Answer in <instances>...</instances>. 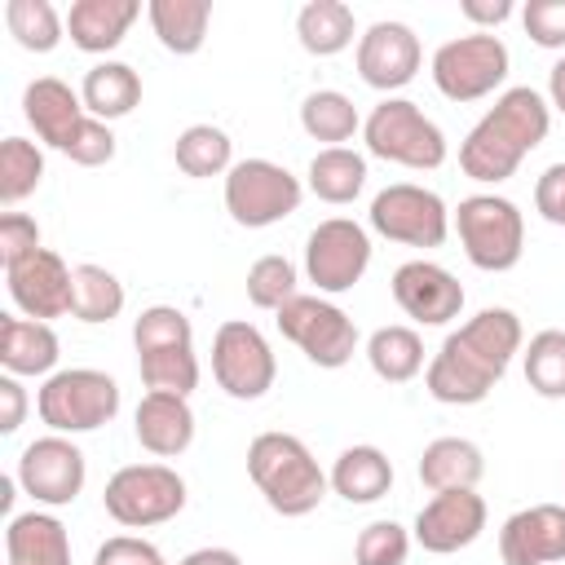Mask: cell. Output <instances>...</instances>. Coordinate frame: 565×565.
<instances>
[{
  "label": "cell",
  "instance_id": "cell-1",
  "mask_svg": "<svg viewBox=\"0 0 565 565\" xmlns=\"http://www.w3.org/2000/svg\"><path fill=\"white\" fill-rule=\"evenodd\" d=\"M521 349H525L521 318L503 305H490L441 340V349L424 366V388L441 406H477L494 393V384L508 375Z\"/></svg>",
  "mask_w": 565,
  "mask_h": 565
},
{
  "label": "cell",
  "instance_id": "cell-2",
  "mask_svg": "<svg viewBox=\"0 0 565 565\" xmlns=\"http://www.w3.org/2000/svg\"><path fill=\"white\" fill-rule=\"evenodd\" d=\"M547 128H552V102H543V93H534L530 84L503 88L459 146L463 177L481 185L508 181L521 168V159L547 141Z\"/></svg>",
  "mask_w": 565,
  "mask_h": 565
},
{
  "label": "cell",
  "instance_id": "cell-3",
  "mask_svg": "<svg viewBox=\"0 0 565 565\" xmlns=\"http://www.w3.org/2000/svg\"><path fill=\"white\" fill-rule=\"evenodd\" d=\"M247 477H252V486L265 494V503L278 516H309L331 490V481L318 468L313 450L296 433H274V428L252 437Z\"/></svg>",
  "mask_w": 565,
  "mask_h": 565
},
{
  "label": "cell",
  "instance_id": "cell-4",
  "mask_svg": "<svg viewBox=\"0 0 565 565\" xmlns=\"http://www.w3.org/2000/svg\"><path fill=\"white\" fill-rule=\"evenodd\" d=\"M137 344V371L146 393H177L190 397L199 388V353H194V327L177 305H150L132 322Z\"/></svg>",
  "mask_w": 565,
  "mask_h": 565
},
{
  "label": "cell",
  "instance_id": "cell-5",
  "mask_svg": "<svg viewBox=\"0 0 565 565\" xmlns=\"http://www.w3.org/2000/svg\"><path fill=\"white\" fill-rule=\"evenodd\" d=\"M362 141H366V154L415 168V172H433L446 163V132L411 97H384L362 119Z\"/></svg>",
  "mask_w": 565,
  "mask_h": 565
},
{
  "label": "cell",
  "instance_id": "cell-6",
  "mask_svg": "<svg viewBox=\"0 0 565 565\" xmlns=\"http://www.w3.org/2000/svg\"><path fill=\"white\" fill-rule=\"evenodd\" d=\"M455 234L463 256L486 274L516 269L525 252V216L503 194H468L455 207Z\"/></svg>",
  "mask_w": 565,
  "mask_h": 565
},
{
  "label": "cell",
  "instance_id": "cell-7",
  "mask_svg": "<svg viewBox=\"0 0 565 565\" xmlns=\"http://www.w3.org/2000/svg\"><path fill=\"white\" fill-rule=\"evenodd\" d=\"M35 411H40V419H44L53 433H62V437L93 433V428H102V424H110V419L119 415V384H115L106 371L66 366V371H53V375L40 384Z\"/></svg>",
  "mask_w": 565,
  "mask_h": 565
},
{
  "label": "cell",
  "instance_id": "cell-8",
  "mask_svg": "<svg viewBox=\"0 0 565 565\" xmlns=\"http://www.w3.org/2000/svg\"><path fill=\"white\" fill-rule=\"evenodd\" d=\"M102 508L128 530L163 525L185 508V477L168 463H128L106 481Z\"/></svg>",
  "mask_w": 565,
  "mask_h": 565
},
{
  "label": "cell",
  "instance_id": "cell-9",
  "mask_svg": "<svg viewBox=\"0 0 565 565\" xmlns=\"http://www.w3.org/2000/svg\"><path fill=\"white\" fill-rule=\"evenodd\" d=\"M508 71H512L508 44L494 31L455 35V40H446L433 53V84L450 102H481V97H490L494 88H503Z\"/></svg>",
  "mask_w": 565,
  "mask_h": 565
},
{
  "label": "cell",
  "instance_id": "cell-10",
  "mask_svg": "<svg viewBox=\"0 0 565 565\" xmlns=\"http://www.w3.org/2000/svg\"><path fill=\"white\" fill-rule=\"evenodd\" d=\"M305 199L300 177H291L274 159H238L225 172V212L243 230H265L287 221Z\"/></svg>",
  "mask_w": 565,
  "mask_h": 565
},
{
  "label": "cell",
  "instance_id": "cell-11",
  "mask_svg": "<svg viewBox=\"0 0 565 565\" xmlns=\"http://www.w3.org/2000/svg\"><path fill=\"white\" fill-rule=\"evenodd\" d=\"M371 230L402 247H441L450 234V207L437 190L415 181H393L371 199Z\"/></svg>",
  "mask_w": 565,
  "mask_h": 565
},
{
  "label": "cell",
  "instance_id": "cell-12",
  "mask_svg": "<svg viewBox=\"0 0 565 565\" xmlns=\"http://www.w3.org/2000/svg\"><path fill=\"white\" fill-rule=\"evenodd\" d=\"M278 331L282 340H291L313 366L322 371H340L353 349H358V327L353 318L327 300V296H296L278 309Z\"/></svg>",
  "mask_w": 565,
  "mask_h": 565
},
{
  "label": "cell",
  "instance_id": "cell-13",
  "mask_svg": "<svg viewBox=\"0 0 565 565\" xmlns=\"http://www.w3.org/2000/svg\"><path fill=\"white\" fill-rule=\"evenodd\" d=\"M212 375L234 402L265 397L278 380V362H274V349L260 335V327H252L247 318L221 322L212 335Z\"/></svg>",
  "mask_w": 565,
  "mask_h": 565
},
{
  "label": "cell",
  "instance_id": "cell-14",
  "mask_svg": "<svg viewBox=\"0 0 565 565\" xmlns=\"http://www.w3.org/2000/svg\"><path fill=\"white\" fill-rule=\"evenodd\" d=\"M371 269V234L349 216H327L305 238V274L318 296H340Z\"/></svg>",
  "mask_w": 565,
  "mask_h": 565
},
{
  "label": "cell",
  "instance_id": "cell-15",
  "mask_svg": "<svg viewBox=\"0 0 565 565\" xmlns=\"http://www.w3.org/2000/svg\"><path fill=\"white\" fill-rule=\"evenodd\" d=\"M88 481V463H84V450L62 437V433H49V437H35L22 455H18V486L44 503V508H66L79 499Z\"/></svg>",
  "mask_w": 565,
  "mask_h": 565
},
{
  "label": "cell",
  "instance_id": "cell-16",
  "mask_svg": "<svg viewBox=\"0 0 565 565\" xmlns=\"http://www.w3.org/2000/svg\"><path fill=\"white\" fill-rule=\"evenodd\" d=\"M419 66H424V49H419V35L406 22L380 18L358 35V75L375 93L406 88L419 75Z\"/></svg>",
  "mask_w": 565,
  "mask_h": 565
},
{
  "label": "cell",
  "instance_id": "cell-17",
  "mask_svg": "<svg viewBox=\"0 0 565 565\" xmlns=\"http://www.w3.org/2000/svg\"><path fill=\"white\" fill-rule=\"evenodd\" d=\"M388 287H393L397 309H402L411 322H419V327H446V322L459 318V309H463V287H459V278H455L446 265L424 260V256L397 265Z\"/></svg>",
  "mask_w": 565,
  "mask_h": 565
},
{
  "label": "cell",
  "instance_id": "cell-18",
  "mask_svg": "<svg viewBox=\"0 0 565 565\" xmlns=\"http://www.w3.org/2000/svg\"><path fill=\"white\" fill-rule=\"evenodd\" d=\"M481 530H486V499L477 490H441L419 508L411 539L433 556H450L472 547Z\"/></svg>",
  "mask_w": 565,
  "mask_h": 565
},
{
  "label": "cell",
  "instance_id": "cell-19",
  "mask_svg": "<svg viewBox=\"0 0 565 565\" xmlns=\"http://www.w3.org/2000/svg\"><path fill=\"white\" fill-rule=\"evenodd\" d=\"M71 274L66 260L49 247L22 256L18 265H4V282H9V300L22 309V318L49 322L71 313Z\"/></svg>",
  "mask_w": 565,
  "mask_h": 565
},
{
  "label": "cell",
  "instance_id": "cell-20",
  "mask_svg": "<svg viewBox=\"0 0 565 565\" xmlns=\"http://www.w3.org/2000/svg\"><path fill=\"white\" fill-rule=\"evenodd\" d=\"M503 565H561L565 561V503H534L499 530Z\"/></svg>",
  "mask_w": 565,
  "mask_h": 565
},
{
  "label": "cell",
  "instance_id": "cell-21",
  "mask_svg": "<svg viewBox=\"0 0 565 565\" xmlns=\"http://www.w3.org/2000/svg\"><path fill=\"white\" fill-rule=\"evenodd\" d=\"M22 115L35 128V137L49 150H57V154H66V146L75 141V132L88 119L84 97L66 79H57V75H40V79H31L22 88Z\"/></svg>",
  "mask_w": 565,
  "mask_h": 565
},
{
  "label": "cell",
  "instance_id": "cell-22",
  "mask_svg": "<svg viewBox=\"0 0 565 565\" xmlns=\"http://www.w3.org/2000/svg\"><path fill=\"white\" fill-rule=\"evenodd\" d=\"M132 433H137L141 450H150V455H159V459L185 455L190 441H194V411H190V397H177V393H146V397L137 402Z\"/></svg>",
  "mask_w": 565,
  "mask_h": 565
},
{
  "label": "cell",
  "instance_id": "cell-23",
  "mask_svg": "<svg viewBox=\"0 0 565 565\" xmlns=\"http://www.w3.org/2000/svg\"><path fill=\"white\" fill-rule=\"evenodd\" d=\"M62 358V344H57V331L49 322H35V318H18V313H0V366L4 375H53Z\"/></svg>",
  "mask_w": 565,
  "mask_h": 565
},
{
  "label": "cell",
  "instance_id": "cell-24",
  "mask_svg": "<svg viewBox=\"0 0 565 565\" xmlns=\"http://www.w3.org/2000/svg\"><path fill=\"white\" fill-rule=\"evenodd\" d=\"M137 18H141L137 0H75L66 9V35L79 53H110L124 44Z\"/></svg>",
  "mask_w": 565,
  "mask_h": 565
},
{
  "label": "cell",
  "instance_id": "cell-25",
  "mask_svg": "<svg viewBox=\"0 0 565 565\" xmlns=\"http://www.w3.org/2000/svg\"><path fill=\"white\" fill-rule=\"evenodd\" d=\"M9 565H71V534L53 512H18L4 530Z\"/></svg>",
  "mask_w": 565,
  "mask_h": 565
},
{
  "label": "cell",
  "instance_id": "cell-26",
  "mask_svg": "<svg viewBox=\"0 0 565 565\" xmlns=\"http://www.w3.org/2000/svg\"><path fill=\"white\" fill-rule=\"evenodd\" d=\"M327 481L344 503H380L393 490V463L380 446H344Z\"/></svg>",
  "mask_w": 565,
  "mask_h": 565
},
{
  "label": "cell",
  "instance_id": "cell-27",
  "mask_svg": "<svg viewBox=\"0 0 565 565\" xmlns=\"http://www.w3.org/2000/svg\"><path fill=\"white\" fill-rule=\"evenodd\" d=\"M481 472H486V455L468 437H437L419 455V481L433 494H441V490H477Z\"/></svg>",
  "mask_w": 565,
  "mask_h": 565
},
{
  "label": "cell",
  "instance_id": "cell-28",
  "mask_svg": "<svg viewBox=\"0 0 565 565\" xmlns=\"http://www.w3.org/2000/svg\"><path fill=\"white\" fill-rule=\"evenodd\" d=\"M79 97H84V110L102 124L110 119H124L137 110L141 102V75L128 66V62H97L84 71V84H79Z\"/></svg>",
  "mask_w": 565,
  "mask_h": 565
},
{
  "label": "cell",
  "instance_id": "cell-29",
  "mask_svg": "<svg viewBox=\"0 0 565 565\" xmlns=\"http://www.w3.org/2000/svg\"><path fill=\"white\" fill-rule=\"evenodd\" d=\"M150 31L159 35V44L177 57H194L207 40L212 26V0H150L146 4Z\"/></svg>",
  "mask_w": 565,
  "mask_h": 565
},
{
  "label": "cell",
  "instance_id": "cell-30",
  "mask_svg": "<svg viewBox=\"0 0 565 565\" xmlns=\"http://www.w3.org/2000/svg\"><path fill=\"white\" fill-rule=\"evenodd\" d=\"M296 35H300V49L305 53L335 57V53H344L353 44L358 22H353V9L344 0H309L296 13Z\"/></svg>",
  "mask_w": 565,
  "mask_h": 565
},
{
  "label": "cell",
  "instance_id": "cell-31",
  "mask_svg": "<svg viewBox=\"0 0 565 565\" xmlns=\"http://www.w3.org/2000/svg\"><path fill=\"white\" fill-rule=\"evenodd\" d=\"M366 185V154L349 150V146H322L313 159H309V190L322 199V203H353Z\"/></svg>",
  "mask_w": 565,
  "mask_h": 565
},
{
  "label": "cell",
  "instance_id": "cell-32",
  "mask_svg": "<svg viewBox=\"0 0 565 565\" xmlns=\"http://www.w3.org/2000/svg\"><path fill=\"white\" fill-rule=\"evenodd\" d=\"M366 362L384 384H406L424 371V340L415 327H375L366 340Z\"/></svg>",
  "mask_w": 565,
  "mask_h": 565
},
{
  "label": "cell",
  "instance_id": "cell-33",
  "mask_svg": "<svg viewBox=\"0 0 565 565\" xmlns=\"http://www.w3.org/2000/svg\"><path fill=\"white\" fill-rule=\"evenodd\" d=\"M300 128H305L313 141L344 146V141H353V132L362 128V115H358L353 97H344L340 88H313V93L300 102Z\"/></svg>",
  "mask_w": 565,
  "mask_h": 565
},
{
  "label": "cell",
  "instance_id": "cell-34",
  "mask_svg": "<svg viewBox=\"0 0 565 565\" xmlns=\"http://www.w3.org/2000/svg\"><path fill=\"white\" fill-rule=\"evenodd\" d=\"M172 159H177V168L185 172V177H225L230 168H234V141H230V132L225 128H216V124H190L181 137H177V146H172Z\"/></svg>",
  "mask_w": 565,
  "mask_h": 565
},
{
  "label": "cell",
  "instance_id": "cell-35",
  "mask_svg": "<svg viewBox=\"0 0 565 565\" xmlns=\"http://www.w3.org/2000/svg\"><path fill=\"white\" fill-rule=\"evenodd\" d=\"M124 282L106 265H75L71 274V318L79 322H110L124 313Z\"/></svg>",
  "mask_w": 565,
  "mask_h": 565
},
{
  "label": "cell",
  "instance_id": "cell-36",
  "mask_svg": "<svg viewBox=\"0 0 565 565\" xmlns=\"http://www.w3.org/2000/svg\"><path fill=\"white\" fill-rule=\"evenodd\" d=\"M4 26L26 53H53L66 35V18L49 0H9L4 4Z\"/></svg>",
  "mask_w": 565,
  "mask_h": 565
},
{
  "label": "cell",
  "instance_id": "cell-37",
  "mask_svg": "<svg viewBox=\"0 0 565 565\" xmlns=\"http://www.w3.org/2000/svg\"><path fill=\"white\" fill-rule=\"evenodd\" d=\"M521 358H525V384L539 397L561 402L565 397V331L561 327L534 331L530 344L521 349Z\"/></svg>",
  "mask_w": 565,
  "mask_h": 565
},
{
  "label": "cell",
  "instance_id": "cell-38",
  "mask_svg": "<svg viewBox=\"0 0 565 565\" xmlns=\"http://www.w3.org/2000/svg\"><path fill=\"white\" fill-rule=\"evenodd\" d=\"M44 181V150L26 137H4L0 141V203L18 207L35 185Z\"/></svg>",
  "mask_w": 565,
  "mask_h": 565
},
{
  "label": "cell",
  "instance_id": "cell-39",
  "mask_svg": "<svg viewBox=\"0 0 565 565\" xmlns=\"http://www.w3.org/2000/svg\"><path fill=\"white\" fill-rule=\"evenodd\" d=\"M296 282H300L296 265H291L287 256L269 252V256L252 260V269H247V300H252L256 309H274V313H278L287 300H296V296H300V291H296Z\"/></svg>",
  "mask_w": 565,
  "mask_h": 565
},
{
  "label": "cell",
  "instance_id": "cell-40",
  "mask_svg": "<svg viewBox=\"0 0 565 565\" xmlns=\"http://www.w3.org/2000/svg\"><path fill=\"white\" fill-rule=\"evenodd\" d=\"M406 556H411V530H402L397 521H371L358 530L353 543L358 565H406Z\"/></svg>",
  "mask_w": 565,
  "mask_h": 565
},
{
  "label": "cell",
  "instance_id": "cell-41",
  "mask_svg": "<svg viewBox=\"0 0 565 565\" xmlns=\"http://www.w3.org/2000/svg\"><path fill=\"white\" fill-rule=\"evenodd\" d=\"M521 22L539 49H565V0H530Z\"/></svg>",
  "mask_w": 565,
  "mask_h": 565
},
{
  "label": "cell",
  "instance_id": "cell-42",
  "mask_svg": "<svg viewBox=\"0 0 565 565\" xmlns=\"http://www.w3.org/2000/svg\"><path fill=\"white\" fill-rule=\"evenodd\" d=\"M66 159L71 163H79V168H102V163H110L115 159V132H110V124H102V119H84V128L75 132V141L66 146Z\"/></svg>",
  "mask_w": 565,
  "mask_h": 565
},
{
  "label": "cell",
  "instance_id": "cell-43",
  "mask_svg": "<svg viewBox=\"0 0 565 565\" xmlns=\"http://www.w3.org/2000/svg\"><path fill=\"white\" fill-rule=\"evenodd\" d=\"M31 252H40V225H35V216H26V212H4V216H0V260H4V265H18V260L31 256Z\"/></svg>",
  "mask_w": 565,
  "mask_h": 565
},
{
  "label": "cell",
  "instance_id": "cell-44",
  "mask_svg": "<svg viewBox=\"0 0 565 565\" xmlns=\"http://www.w3.org/2000/svg\"><path fill=\"white\" fill-rule=\"evenodd\" d=\"M93 565H168L163 552L137 534H115L93 552Z\"/></svg>",
  "mask_w": 565,
  "mask_h": 565
},
{
  "label": "cell",
  "instance_id": "cell-45",
  "mask_svg": "<svg viewBox=\"0 0 565 565\" xmlns=\"http://www.w3.org/2000/svg\"><path fill=\"white\" fill-rule=\"evenodd\" d=\"M534 207H539V216L547 225L565 230V163L543 168V177L534 181Z\"/></svg>",
  "mask_w": 565,
  "mask_h": 565
},
{
  "label": "cell",
  "instance_id": "cell-46",
  "mask_svg": "<svg viewBox=\"0 0 565 565\" xmlns=\"http://www.w3.org/2000/svg\"><path fill=\"white\" fill-rule=\"evenodd\" d=\"M26 419V388L18 375H0V433H18Z\"/></svg>",
  "mask_w": 565,
  "mask_h": 565
},
{
  "label": "cell",
  "instance_id": "cell-47",
  "mask_svg": "<svg viewBox=\"0 0 565 565\" xmlns=\"http://www.w3.org/2000/svg\"><path fill=\"white\" fill-rule=\"evenodd\" d=\"M459 13H463L477 31H490V26L508 22L516 9H512V0H463V4H459Z\"/></svg>",
  "mask_w": 565,
  "mask_h": 565
},
{
  "label": "cell",
  "instance_id": "cell-48",
  "mask_svg": "<svg viewBox=\"0 0 565 565\" xmlns=\"http://www.w3.org/2000/svg\"><path fill=\"white\" fill-rule=\"evenodd\" d=\"M181 565H243V561L230 547H194L190 556H181Z\"/></svg>",
  "mask_w": 565,
  "mask_h": 565
},
{
  "label": "cell",
  "instance_id": "cell-49",
  "mask_svg": "<svg viewBox=\"0 0 565 565\" xmlns=\"http://www.w3.org/2000/svg\"><path fill=\"white\" fill-rule=\"evenodd\" d=\"M547 97H552V106L565 115V53L556 57V66H552V75H547Z\"/></svg>",
  "mask_w": 565,
  "mask_h": 565
},
{
  "label": "cell",
  "instance_id": "cell-50",
  "mask_svg": "<svg viewBox=\"0 0 565 565\" xmlns=\"http://www.w3.org/2000/svg\"><path fill=\"white\" fill-rule=\"evenodd\" d=\"M0 508H13V477L0 481Z\"/></svg>",
  "mask_w": 565,
  "mask_h": 565
}]
</instances>
